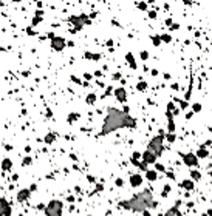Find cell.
<instances>
[{
  "instance_id": "1",
  "label": "cell",
  "mask_w": 212,
  "mask_h": 216,
  "mask_svg": "<svg viewBox=\"0 0 212 216\" xmlns=\"http://www.w3.org/2000/svg\"><path fill=\"white\" fill-rule=\"evenodd\" d=\"M122 127H135V121L119 110H110L108 116L105 117L101 134H108L110 131H115V130L122 128Z\"/></svg>"
},
{
  "instance_id": "2",
  "label": "cell",
  "mask_w": 212,
  "mask_h": 216,
  "mask_svg": "<svg viewBox=\"0 0 212 216\" xmlns=\"http://www.w3.org/2000/svg\"><path fill=\"white\" fill-rule=\"evenodd\" d=\"M121 205L129 210H133V212H146L147 208H155L156 202L152 198V193L149 190H144V191L132 196L129 201L121 202Z\"/></svg>"
},
{
  "instance_id": "3",
  "label": "cell",
  "mask_w": 212,
  "mask_h": 216,
  "mask_svg": "<svg viewBox=\"0 0 212 216\" xmlns=\"http://www.w3.org/2000/svg\"><path fill=\"white\" fill-rule=\"evenodd\" d=\"M62 207H64V204L61 201H51L47 205L45 213H47V216H61L62 215Z\"/></svg>"
},
{
  "instance_id": "4",
  "label": "cell",
  "mask_w": 212,
  "mask_h": 216,
  "mask_svg": "<svg viewBox=\"0 0 212 216\" xmlns=\"http://www.w3.org/2000/svg\"><path fill=\"white\" fill-rule=\"evenodd\" d=\"M163 140H164V136H163V134L153 137V139H152V142L149 144V148H147V150L153 151L156 156H160L161 151H163Z\"/></svg>"
},
{
  "instance_id": "5",
  "label": "cell",
  "mask_w": 212,
  "mask_h": 216,
  "mask_svg": "<svg viewBox=\"0 0 212 216\" xmlns=\"http://www.w3.org/2000/svg\"><path fill=\"white\" fill-rule=\"evenodd\" d=\"M11 215V207L6 202L5 198H0V216H9Z\"/></svg>"
},
{
  "instance_id": "6",
  "label": "cell",
  "mask_w": 212,
  "mask_h": 216,
  "mask_svg": "<svg viewBox=\"0 0 212 216\" xmlns=\"http://www.w3.org/2000/svg\"><path fill=\"white\" fill-rule=\"evenodd\" d=\"M156 158H158V156H156L153 151L147 150V151H146V153L143 154V162H144L146 165H147V164H153V162L156 161Z\"/></svg>"
},
{
  "instance_id": "7",
  "label": "cell",
  "mask_w": 212,
  "mask_h": 216,
  "mask_svg": "<svg viewBox=\"0 0 212 216\" xmlns=\"http://www.w3.org/2000/svg\"><path fill=\"white\" fill-rule=\"evenodd\" d=\"M64 46H65V40H64V39H61V37H56V39L53 40V48H54V50L61 51Z\"/></svg>"
},
{
  "instance_id": "8",
  "label": "cell",
  "mask_w": 212,
  "mask_h": 216,
  "mask_svg": "<svg viewBox=\"0 0 212 216\" xmlns=\"http://www.w3.org/2000/svg\"><path fill=\"white\" fill-rule=\"evenodd\" d=\"M28 196H30V190H28V188H23V190H20L19 194H17V201L23 202L25 199H28Z\"/></svg>"
},
{
  "instance_id": "9",
  "label": "cell",
  "mask_w": 212,
  "mask_h": 216,
  "mask_svg": "<svg viewBox=\"0 0 212 216\" xmlns=\"http://www.w3.org/2000/svg\"><path fill=\"white\" fill-rule=\"evenodd\" d=\"M115 96L118 97V100H119V102H126V99H127V94H126V91H124L122 88H119V90H116V93H115Z\"/></svg>"
},
{
  "instance_id": "10",
  "label": "cell",
  "mask_w": 212,
  "mask_h": 216,
  "mask_svg": "<svg viewBox=\"0 0 212 216\" xmlns=\"http://www.w3.org/2000/svg\"><path fill=\"white\" fill-rule=\"evenodd\" d=\"M141 179H143V177H141L139 175H133L132 179H130V184H132L133 187H136V185H139V184H141Z\"/></svg>"
},
{
  "instance_id": "11",
  "label": "cell",
  "mask_w": 212,
  "mask_h": 216,
  "mask_svg": "<svg viewBox=\"0 0 212 216\" xmlns=\"http://www.w3.org/2000/svg\"><path fill=\"white\" fill-rule=\"evenodd\" d=\"M184 162H186L187 165H195L197 164V159H195L192 154H187V156H184Z\"/></svg>"
},
{
  "instance_id": "12",
  "label": "cell",
  "mask_w": 212,
  "mask_h": 216,
  "mask_svg": "<svg viewBox=\"0 0 212 216\" xmlns=\"http://www.w3.org/2000/svg\"><path fill=\"white\" fill-rule=\"evenodd\" d=\"M164 216H180V212H178V208L173 207V208H170V210H169V212H167Z\"/></svg>"
},
{
  "instance_id": "13",
  "label": "cell",
  "mask_w": 212,
  "mask_h": 216,
  "mask_svg": "<svg viewBox=\"0 0 212 216\" xmlns=\"http://www.w3.org/2000/svg\"><path fill=\"white\" fill-rule=\"evenodd\" d=\"M2 167H3V170H9L11 168V161L9 159H5L2 162Z\"/></svg>"
},
{
  "instance_id": "14",
  "label": "cell",
  "mask_w": 212,
  "mask_h": 216,
  "mask_svg": "<svg viewBox=\"0 0 212 216\" xmlns=\"http://www.w3.org/2000/svg\"><path fill=\"white\" fill-rule=\"evenodd\" d=\"M147 177L150 181H155L156 179V173L155 171H147Z\"/></svg>"
},
{
  "instance_id": "15",
  "label": "cell",
  "mask_w": 212,
  "mask_h": 216,
  "mask_svg": "<svg viewBox=\"0 0 212 216\" xmlns=\"http://www.w3.org/2000/svg\"><path fill=\"white\" fill-rule=\"evenodd\" d=\"M54 139H56V137H54L53 134H48V136L45 137V142L47 144H51V142H54Z\"/></svg>"
},
{
  "instance_id": "16",
  "label": "cell",
  "mask_w": 212,
  "mask_h": 216,
  "mask_svg": "<svg viewBox=\"0 0 212 216\" xmlns=\"http://www.w3.org/2000/svg\"><path fill=\"white\" fill-rule=\"evenodd\" d=\"M198 156H200V158H206L208 154H206V151H204V150H201V151H198Z\"/></svg>"
},
{
  "instance_id": "17",
  "label": "cell",
  "mask_w": 212,
  "mask_h": 216,
  "mask_svg": "<svg viewBox=\"0 0 212 216\" xmlns=\"http://www.w3.org/2000/svg\"><path fill=\"white\" fill-rule=\"evenodd\" d=\"M183 187H186V188H192V184H191V182H183Z\"/></svg>"
},
{
  "instance_id": "18",
  "label": "cell",
  "mask_w": 212,
  "mask_h": 216,
  "mask_svg": "<svg viewBox=\"0 0 212 216\" xmlns=\"http://www.w3.org/2000/svg\"><path fill=\"white\" fill-rule=\"evenodd\" d=\"M31 162V159L30 158H26V159H23V165H26V164H30Z\"/></svg>"
},
{
  "instance_id": "19",
  "label": "cell",
  "mask_w": 212,
  "mask_h": 216,
  "mask_svg": "<svg viewBox=\"0 0 212 216\" xmlns=\"http://www.w3.org/2000/svg\"><path fill=\"white\" fill-rule=\"evenodd\" d=\"M87 100H90V102H93V100H95V96H90V97H87Z\"/></svg>"
},
{
  "instance_id": "20",
  "label": "cell",
  "mask_w": 212,
  "mask_h": 216,
  "mask_svg": "<svg viewBox=\"0 0 212 216\" xmlns=\"http://www.w3.org/2000/svg\"><path fill=\"white\" fill-rule=\"evenodd\" d=\"M184 2H191V0H184Z\"/></svg>"
}]
</instances>
